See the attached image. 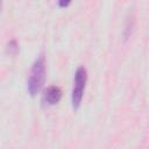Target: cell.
I'll return each mask as SVG.
<instances>
[{
    "instance_id": "obj_1",
    "label": "cell",
    "mask_w": 149,
    "mask_h": 149,
    "mask_svg": "<svg viewBox=\"0 0 149 149\" xmlns=\"http://www.w3.org/2000/svg\"><path fill=\"white\" fill-rule=\"evenodd\" d=\"M45 79V64H44V57L40 56L33 64L29 77H28V83H27V88L30 95H35L41 91L43 87Z\"/></svg>"
},
{
    "instance_id": "obj_2",
    "label": "cell",
    "mask_w": 149,
    "mask_h": 149,
    "mask_svg": "<svg viewBox=\"0 0 149 149\" xmlns=\"http://www.w3.org/2000/svg\"><path fill=\"white\" fill-rule=\"evenodd\" d=\"M86 79H87V74H86V70L85 68L80 66L74 74V80H73V88H72V107L76 109L79 107L81 98H83V93L85 90V84H86Z\"/></svg>"
},
{
    "instance_id": "obj_3",
    "label": "cell",
    "mask_w": 149,
    "mask_h": 149,
    "mask_svg": "<svg viewBox=\"0 0 149 149\" xmlns=\"http://www.w3.org/2000/svg\"><path fill=\"white\" fill-rule=\"evenodd\" d=\"M61 97H62V91L58 86H55V85L49 86L43 94V99L48 105L57 104L61 100Z\"/></svg>"
},
{
    "instance_id": "obj_4",
    "label": "cell",
    "mask_w": 149,
    "mask_h": 149,
    "mask_svg": "<svg viewBox=\"0 0 149 149\" xmlns=\"http://www.w3.org/2000/svg\"><path fill=\"white\" fill-rule=\"evenodd\" d=\"M8 49H9V51H10V54H15V52L17 51V44H16V42H15V41H12V42L8 44Z\"/></svg>"
},
{
    "instance_id": "obj_5",
    "label": "cell",
    "mask_w": 149,
    "mask_h": 149,
    "mask_svg": "<svg viewBox=\"0 0 149 149\" xmlns=\"http://www.w3.org/2000/svg\"><path fill=\"white\" fill-rule=\"evenodd\" d=\"M69 3H70L69 1H66V2H64V1H61V2H59V6H68Z\"/></svg>"
}]
</instances>
